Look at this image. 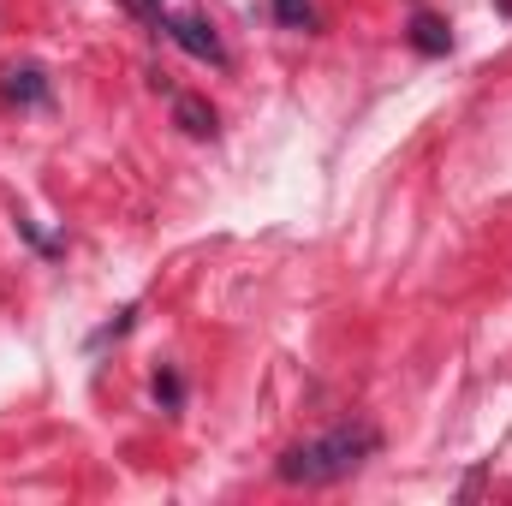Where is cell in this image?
<instances>
[{"label":"cell","mask_w":512,"mask_h":506,"mask_svg":"<svg viewBox=\"0 0 512 506\" xmlns=\"http://www.w3.org/2000/svg\"><path fill=\"white\" fill-rule=\"evenodd\" d=\"M179 399H185V381L173 376V370H161V376H155V405H161V411H179Z\"/></svg>","instance_id":"52a82bcc"},{"label":"cell","mask_w":512,"mask_h":506,"mask_svg":"<svg viewBox=\"0 0 512 506\" xmlns=\"http://www.w3.org/2000/svg\"><path fill=\"white\" fill-rule=\"evenodd\" d=\"M0 90H6V102H18V108H48V78H42V66H6V72H0Z\"/></svg>","instance_id":"277c9868"},{"label":"cell","mask_w":512,"mask_h":506,"mask_svg":"<svg viewBox=\"0 0 512 506\" xmlns=\"http://www.w3.org/2000/svg\"><path fill=\"white\" fill-rule=\"evenodd\" d=\"M131 316H137V310H131V304H126V310H120V316H114V322H108V328H102V334L90 340V346H108V340H120V334H126V328H131Z\"/></svg>","instance_id":"ba28073f"},{"label":"cell","mask_w":512,"mask_h":506,"mask_svg":"<svg viewBox=\"0 0 512 506\" xmlns=\"http://www.w3.org/2000/svg\"><path fill=\"white\" fill-rule=\"evenodd\" d=\"M411 48H417L423 60H441V54L453 48V24H447L441 12L417 6V12H411Z\"/></svg>","instance_id":"3957f363"},{"label":"cell","mask_w":512,"mask_h":506,"mask_svg":"<svg viewBox=\"0 0 512 506\" xmlns=\"http://www.w3.org/2000/svg\"><path fill=\"white\" fill-rule=\"evenodd\" d=\"M173 120L191 131V137H215V108L197 102V96H173Z\"/></svg>","instance_id":"5b68a950"},{"label":"cell","mask_w":512,"mask_h":506,"mask_svg":"<svg viewBox=\"0 0 512 506\" xmlns=\"http://www.w3.org/2000/svg\"><path fill=\"white\" fill-rule=\"evenodd\" d=\"M274 18L286 30H316V6L310 0H274Z\"/></svg>","instance_id":"8992f818"},{"label":"cell","mask_w":512,"mask_h":506,"mask_svg":"<svg viewBox=\"0 0 512 506\" xmlns=\"http://www.w3.org/2000/svg\"><path fill=\"white\" fill-rule=\"evenodd\" d=\"M161 30H167L191 60H203V66H227V48H221L215 24H203V18H167V12H161Z\"/></svg>","instance_id":"7a4b0ae2"},{"label":"cell","mask_w":512,"mask_h":506,"mask_svg":"<svg viewBox=\"0 0 512 506\" xmlns=\"http://www.w3.org/2000/svg\"><path fill=\"white\" fill-rule=\"evenodd\" d=\"M376 429L370 423H346V429H328V435H316V441H304V447H286L280 453V483H304V489H316V483H340V477H352L370 453H376Z\"/></svg>","instance_id":"6da1fadb"}]
</instances>
